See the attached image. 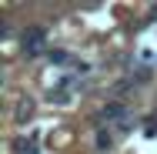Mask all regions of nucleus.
Masks as SVG:
<instances>
[{"label": "nucleus", "mask_w": 157, "mask_h": 154, "mask_svg": "<svg viewBox=\"0 0 157 154\" xmlns=\"http://www.w3.org/2000/svg\"><path fill=\"white\" fill-rule=\"evenodd\" d=\"M20 47H24V57H40L47 50V34L44 27H27L20 37Z\"/></svg>", "instance_id": "nucleus-1"}, {"label": "nucleus", "mask_w": 157, "mask_h": 154, "mask_svg": "<svg viewBox=\"0 0 157 154\" xmlns=\"http://www.w3.org/2000/svg\"><path fill=\"white\" fill-rule=\"evenodd\" d=\"M127 114H130V111H127V104H121V101H110V104H107V107L97 114V121H107V127H110V124H121Z\"/></svg>", "instance_id": "nucleus-2"}, {"label": "nucleus", "mask_w": 157, "mask_h": 154, "mask_svg": "<svg viewBox=\"0 0 157 154\" xmlns=\"http://www.w3.org/2000/svg\"><path fill=\"white\" fill-rule=\"evenodd\" d=\"M33 111H37L33 97H20V101H17V107H13V121H17V124H27V121L33 117Z\"/></svg>", "instance_id": "nucleus-3"}, {"label": "nucleus", "mask_w": 157, "mask_h": 154, "mask_svg": "<svg viewBox=\"0 0 157 154\" xmlns=\"http://www.w3.org/2000/svg\"><path fill=\"white\" fill-rule=\"evenodd\" d=\"M94 141H97V148H100V151H110V148H114V134H110V127H100Z\"/></svg>", "instance_id": "nucleus-4"}, {"label": "nucleus", "mask_w": 157, "mask_h": 154, "mask_svg": "<svg viewBox=\"0 0 157 154\" xmlns=\"http://www.w3.org/2000/svg\"><path fill=\"white\" fill-rule=\"evenodd\" d=\"M17 154H40L37 148H24V144H17Z\"/></svg>", "instance_id": "nucleus-5"}]
</instances>
